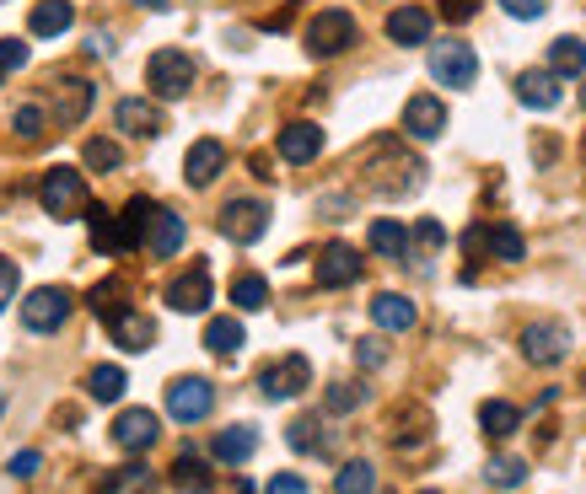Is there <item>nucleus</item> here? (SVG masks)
<instances>
[{
	"instance_id": "20e7f679",
	"label": "nucleus",
	"mask_w": 586,
	"mask_h": 494,
	"mask_svg": "<svg viewBox=\"0 0 586 494\" xmlns=\"http://www.w3.org/2000/svg\"><path fill=\"white\" fill-rule=\"evenodd\" d=\"M312 387V361L307 355H280L275 366L258 370V393L269 398V404H286L296 393H307Z\"/></svg>"
},
{
	"instance_id": "9d476101",
	"label": "nucleus",
	"mask_w": 586,
	"mask_h": 494,
	"mask_svg": "<svg viewBox=\"0 0 586 494\" xmlns=\"http://www.w3.org/2000/svg\"><path fill=\"white\" fill-rule=\"evenodd\" d=\"M86 114H92V82H82V76H60V82L49 86V119L54 124H82Z\"/></svg>"
},
{
	"instance_id": "0eeeda50",
	"label": "nucleus",
	"mask_w": 586,
	"mask_h": 494,
	"mask_svg": "<svg viewBox=\"0 0 586 494\" xmlns=\"http://www.w3.org/2000/svg\"><path fill=\"white\" fill-rule=\"evenodd\" d=\"M221 237L226 243H237V247H248V243H258L264 232H269V205L264 200H232V205L221 210Z\"/></svg>"
},
{
	"instance_id": "c03bdc74",
	"label": "nucleus",
	"mask_w": 586,
	"mask_h": 494,
	"mask_svg": "<svg viewBox=\"0 0 586 494\" xmlns=\"http://www.w3.org/2000/svg\"><path fill=\"white\" fill-rule=\"evenodd\" d=\"M264 494H312V490H307V479H296V473H275Z\"/></svg>"
},
{
	"instance_id": "ddd939ff",
	"label": "nucleus",
	"mask_w": 586,
	"mask_h": 494,
	"mask_svg": "<svg viewBox=\"0 0 586 494\" xmlns=\"http://www.w3.org/2000/svg\"><path fill=\"white\" fill-rule=\"evenodd\" d=\"M157 436H162V425L151 409H125L114 419V447H125V452H151Z\"/></svg>"
},
{
	"instance_id": "49530a36",
	"label": "nucleus",
	"mask_w": 586,
	"mask_h": 494,
	"mask_svg": "<svg viewBox=\"0 0 586 494\" xmlns=\"http://www.w3.org/2000/svg\"><path fill=\"white\" fill-rule=\"evenodd\" d=\"M473 11H479V0H441V17L447 22H468Z\"/></svg>"
},
{
	"instance_id": "5fc2aeb1",
	"label": "nucleus",
	"mask_w": 586,
	"mask_h": 494,
	"mask_svg": "<svg viewBox=\"0 0 586 494\" xmlns=\"http://www.w3.org/2000/svg\"><path fill=\"white\" fill-rule=\"evenodd\" d=\"M425 494H430V490H425Z\"/></svg>"
},
{
	"instance_id": "aec40b11",
	"label": "nucleus",
	"mask_w": 586,
	"mask_h": 494,
	"mask_svg": "<svg viewBox=\"0 0 586 494\" xmlns=\"http://www.w3.org/2000/svg\"><path fill=\"white\" fill-rule=\"evenodd\" d=\"M415 301L409 296H398V290H382V296H372V323H377L382 333H409L415 329Z\"/></svg>"
},
{
	"instance_id": "a878e982",
	"label": "nucleus",
	"mask_w": 586,
	"mask_h": 494,
	"mask_svg": "<svg viewBox=\"0 0 586 494\" xmlns=\"http://www.w3.org/2000/svg\"><path fill=\"white\" fill-rule=\"evenodd\" d=\"M71 22H76V6H71V0H39V6H33V22H28V28H33L39 39H60V33H65Z\"/></svg>"
},
{
	"instance_id": "f704fd0d",
	"label": "nucleus",
	"mask_w": 586,
	"mask_h": 494,
	"mask_svg": "<svg viewBox=\"0 0 586 494\" xmlns=\"http://www.w3.org/2000/svg\"><path fill=\"white\" fill-rule=\"evenodd\" d=\"M82 162L92 167V172H114V167L125 162V151H119V140H103V135H92L82 146Z\"/></svg>"
},
{
	"instance_id": "c85d7f7f",
	"label": "nucleus",
	"mask_w": 586,
	"mask_h": 494,
	"mask_svg": "<svg viewBox=\"0 0 586 494\" xmlns=\"http://www.w3.org/2000/svg\"><path fill=\"white\" fill-rule=\"evenodd\" d=\"M157 200H146V194H135V200H129L125 205V215H119V226H125V237H129V247L135 243H146V237H151V221H157Z\"/></svg>"
},
{
	"instance_id": "dca6fc26",
	"label": "nucleus",
	"mask_w": 586,
	"mask_h": 494,
	"mask_svg": "<svg viewBox=\"0 0 586 494\" xmlns=\"http://www.w3.org/2000/svg\"><path fill=\"white\" fill-rule=\"evenodd\" d=\"M221 167H226V146L221 140H194L189 157H183V178H189V189H210L221 178Z\"/></svg>"
},
{
	"instance_id": "cd10ccee",
	"label": "nucleus",
	"mask_w": 586,
	"mask_h": 494,
	"mask_svg": "<svg viewBox=\"0 0 586 494\" xmlns=\"http://www.w3.org/2000/svg\"><path fill=\"white\" fill-rule=\"evenodd\" d=\"M253 452H258L253 425H226V430L215 436V457H221V462H232V468H237V462H248Z\"/></svg>"
},
{
	"instance_id": "f03ea898",
	"label": "nucleus",
	"mask_w": 586,
	"mask_h": 494,
	"mask_svg": "<svg viewBox=\"0 0 586 494\" xmlns=\"http://www.w3.org/2000/svg\"><path fill=\"white\" fill-rule=\"evenodd\" d=\"M43 210L54 221H71V215H86V178L76 167H49L43 172V189H39Z\"/></svg>"
},
{
	"instance_id": "a18cd8bd",
	"label": "nucleus",
	"mask_w": 586,
	"mask_h": 494,
	"mask_svg": "<svg viewBox=\"0 0 586 494\" xmlns=\"http://www.w3.org/2000/svg\"><path fill=\"white\" fill-rule=\"evenodd\" d=\"M17 280H22V275H17V264H11V258H0V307L17 296Z\"/></svg>"
},
{
	"instance_id": "473e14b6",
	"label": "nucleus",
	"mask_w": 586,
	"mask_h": 494,
	"mask_svg": "<svg viewBox=\"0 0 586 494\" xmlns=\"http://www.w3.org/2000/svg\"><path fill=\"white\" fill-rule=\"evenodd\" d=\"M86 393H92V404H119V398H125V370L119 366H92Z\"/></svg>"
},
{
	"instance_id": "423d86ee",
	"label": "nucleus",
	"mask_w": 586,
	"mask_h": 494,
	"mask_svg": "<svg viewBox=\"0 0 586 494\" xmlns=\"http://www.w3.org/2000/svg\"><path fill=\"white\" fill-rule=\"evenodd\" d=\"M210 409H215V387L205 376H172L168 382V414L178 425H200Z\"/></svg>"
},
{
	"instance_id": "7ed1b4c3",
	"label": "nucleus",
	"mask_w": 586,
	"mask_h": 494,
	"mask_svg": "<svg viewBox=\"0 0 586 494\" xmlns=\"http://www.w3.org/2000/svg\"><path fill=\"white\" fill-rule=\"evenodd\" d=\"M361 39V28H355V17L350 11H318L312 22H307V54L312 60H334V54H344L350 43Z\"/></svg>"
},
{
	"instance_id": "72a5a7b5",
	"label": "nucleus",
	"mask_w": 586,
	"mask_h": 494,
	"mask_svg": "<svg viewBox=\"0 0 586 494\" xmlns=\"http://www.w3.org/2000/svg\"><path fill=\"white\" fill-rule=\"evenodd\" d=\"M372 490H377V468L361 462V457L344 462V468L334 473V494H372Z\"/></svg>"
},
{
	"instance_id": "79ce46f5",
	"label": "nucleus",
	"mask_w": 586,
	"mask_h": 494,
	"mask_svg": "<svg viewBox=\"0 0 586 494\" xmlns=\"http://www.w3.org/2000/svg\"><path fill=\"white\" fill-rule=\"evenodd\" d=\"M22 65H28V43L0 39V71H22Z\"/></svg>"
},
{
	"instance_id": "09e8293b",
	"label": "nucleus",
	"mask_w": 586,
	"mask_h": 494,
	"mask_svg": "<svg viewBox=\"0 0 586 494\" xmlns=\"http://www.w3.org/2000/svg\"><path fill=\"white\" fill-rule=\"evenodd\" d=\"M355 355H361V366H382V344H377V339H361V350H355Z\"/></svg>"
},
{
	"instance_id": "5701e85b",
	"label": "nucleus",
	"mask_w": 586,
	"mask_h": 494,
	"mask_svg": "<svg viewBox=\"0 0 586 494\" xmlns=\"http://www.w3.org/2000/svg\"><path fill=\"white\" fill-rule=\"evenodd\" d=\"M86 226H92V243H97V253H125L129 237L125 226H119V215L103 205H86Z\"/></svg>"
},
{
	"instance_id": "6e6552de",
	"label": "nucleus",
	"mask_w": 586,
	"mask_h": 494,
	"mask_svg": "<svg viewBox=\"0 0 586 494\" xmlns=\"http://www.w3.org/2000/svg\"><path fill=\"white\" fill-rule=\"evenodd\" d=\"M71 290H60V286H43L33 290L28 301H22V323L33 333H54V329H65V318H71Z\"/></svg>"
},
{
	"instance_id": "ea45409f",
	"label": "nucleus",
	"mask_w": 586,
	"mask_h": 494,
	"mask_svg": "<svg viewBox=\"0 0 586 494\" xmlns=\"http://www.w3.org/2000/svg\"><path fill=\"white\" fill-rule=\"evenodd\" d=\"M11 129H17L22 140H39V135H43V108H33V103H28V108H17Z\"/></svg>"
},
{
	"instance_id": "39448f33",
	"label": "nucleus",
	"mask_w": 586,
	"mask_h": 494,
	"mask_svg": "<svg viewBox=\"0 0 586 494\" xmlns=\"http://www.w3.org/2000/svg\"><path fill=\"white\" fill-rule=\"evenodd\" d=\"M430 76H436V86H458L462 92V86L479 82V54L458 39L436 43V49H430Z\"/></svg>"
},
{
	"instance_id": "2f4dec72",
	"label": "nucleus",
	"mask_w": 586,
	"mask_h": 494,
	"mask_svg": "<svg viewBox=\"0 0 586 494\" xmlns=\"http://www.w3.org/2000/svg\"><path fill=\"white\" fill-rule=\"evenodd\" d=\"M366 243H372V253H382V258H404V253H409V232H404L398 221H372Z\"/></svg>"
},
{
	"instance_id": "bb28decb",
	"label": "nucleus",
	"mask_w": 586,
	"mask_h": 494,
	"mask_svg": "<svg viewBox=\"0 0 586 494\" xmlns=\"http://www.w3.org/2000/svg\"><path fill=\"white\" fill-rule=\"evenodd\" d=\"M243 339H248V333H243L237 318H210L205 323V350L210 355H221V361H232V355L243 350Z\"/></svg>"
},
{
	"instance_id": "a19ab883",
	"label": "nucleus",
	"mask_w": 586,
	"mask_h": 494,
	"mask_svg": "<svg viewBox=\"0 0 586 494\" xmlns=\"http://www.w3.org/2000/svg\"><path fill=\"white\" fill-rule=\"evenodd\" d=\"M505 17H516V22H539L548 11V0H501Z\"/></svg>"
},
{
	"instance_id": "f257e3e1",
	"label": "nucleus",
	"mask_w": 586,
	"mask_h": 494,
	"mask_svg": "<svg viewBox=\"0 0 586 494\" xmlns=\"http://www.w3.org/2000/svg\"><path fill=\"white\" fill-rule=\"evenodd\" d=\"M146 86H151V97H162V103L189 97V86H194V60H189L183 49H157L151 65H146Z\"/></svg>"
},
{
	"instance_id": "3c124183",
	"label": "nucleus",
	"mask_w": 586,
	"mask_h": 494,
	"mask_svg": "<svg viewBox=\"0 0 586 494\" xmlns=\"http://www.w3.org/2000/svg\"><path fill=\"white\" fill-rule=\"evenodd\" d=\"M0 419H6V387H0Z\"/></svg>"
},
{
	"instance_id": "603ef678",
	"label": "nucleus",
	"mask_w": 586,
	"mask_h": 494,
	"mask_svg": "<svg viewBox=\"0 0 586 494\" xmlns=\"http://www.w3.org/2000/svg\"><path fill=\"white\" fill-rule=\"evenodd\" d=\"M237 494H253V484H243V490H237Z\"/></svg>"
},
{
	"instance_id": "2eb2a0df",
	"label": "nucleus",
	"mask_w": 586,
	"mask_h": 494,
	"mask_svg": "<svg viewBox=\"0 0 586 494\" xmlns=\"http://www.w3.org/2000/svg\"><path fill=\"white\" fill-rule=\"evenodd\" d=\"M168 307L172 312H205L210 307V264H194V269H183V275L172 280Z\"/></svg>"
},
{
	"instance_id": "4468645a",
	"label": "nucleus",
	"mask_w": 586,
	"mask_h": 494,
	"mask_svg": "<svg viewBox=\"0 0 586 494\" xmlns=\"http://www.w3.org/2000/svg\"><path fill=\"white\" fill-rule=\"evenodd\" d=\"M468 247H490V258H501V264H522V258H528L522 232L505 226V221H496V226H473V232H468Z\"/></svg>"
},
{
	"instance_id": "393cba45",
	"label": "nucleus",
	"mask_w": 586,
	"mask_h": 494,
	"mask_svg": "<svg viewBox=\"0 0 586 494\" xmlns=\"http://www.w3.org/2000/svg\"><path fill=\"white\" fill-rule=\"evenodd\" d=\"M479 425H484V436H490V441H505V436H516V430H522V409H516V404H505V398H490V404H479Z\"/></svg>"
},
{
	"instance_id": "c9c22d12",
	"label": "nucleus",
	"mask_w": 586,
	"mask_h": 494,
	"mask_svg": "<svg viewBox=\"0 0 586 494\" xmlns=\"http://www.w3.org/2000/svg\"><path fill=\"white\" fill-rule=\"evenodd\" d=\"M232 301H237L243 312H264V301H269L264 275H237V280H232Z\"/></svg>"
},
{
	"instance_id": "4be33fe9",
	"label": "nucleus",
	"mask_w": 586,
	"mask_h": 494,
	"mask_svg": "<svg viewBox=\"0 0 586 494\" xmlns=\"http://www.w3.org/2000/svg\"><path fill=\"white\" fill-rule=\"evenodd\" d=\"M387 39L398 43V49L425 43V39H430V11H425V6H398V11L387 17Z\"/></svg>"
},
{
	"instance_id": "e433bc0d",
	"label": "nucleus",
	"mask_w": 586,
	"mask_h": 494,
	"mask_svg": "<svg viewBox=\"0 0 586 494\" xmlns=\"http://www.w3.org/2000/svg\"><path fill=\"white\" fill-rule=\"evenodd\" d=\"M484 479H490L496 490H516V484L528 479V462H522V457H490Z\"/></svg>"
},
{
	"instance_id": "8fccbe9b",
	"label": "nucleus",
	"mask_w": 586,
	"mask_h": 494,
	"mask_svg": "<svg viewBox=\"0 0 586 494\" xmlns=\"http://www.w3.org/2000/svg\"><path fill=\"white\" fill-rule=\"evenodd\" d=\"M135 6H146V11H168L172 0H135Z\"/></svg>"
},
{
	"instance_id": "37998d69",
	"label": "nucleus",
	"mask_w": 586,
	"mask_h": 494,
	"mask_svg": "<svg viewBox=\"0 0 586 494\" xmlns=\"http://www.w3.org/2000/svg\"><path fill=\"white\" fill-rule=\"evenodd\" d=\"M415 243L419 247H441V243H447V226H441V221H419V226H415Z\"/></svg>"
},
{
	"instance_id": "f8f14e48",
	"label": "nucleus",
	"mask_w": 586,
	"mask_h": 494,
	"mask_svg": "<svg viewBox=\"0 0 586 494\" xmlns=\"http://www.w3.org/2000/svg\"><path fill=\"white\" fill-rule=\"evenodd\" d=\"M361 280V253L350 243H329L318 253V286L323 290H344Z\"/></svg>"
},
{
	"instance_id": "864d4df0",
	"label": "nucleus",
	"mask_w": 586,
	"mask_h": 494,
	"mask_svg": "<svg viewBox=\"0 0 586 494\" xmlns=\"http://www.w3.org/2000/svg\"><path fill=\"white\" fill-rule=\"evenodd\" d=\"M582 108H586V86H582Z\"/></svg>"
},
{
	"instance_id": "c756f323",
	"label": "nucleus",
	"mask_w": 586,
	"mask_h": 494,
	"mask_svg": "<svg viewBox=\"0 0 586 494\" xmlns=\"http://www.w3.org/2000/svg\"><path fill=\"white\" fill-rule=\"evenodd\" d=\"M168 479H172V490H183V494H210L215 490V479H210V468L200 462V457H178Z\"/></svg>"
},
{
	"instance_id": "6ab92c4d",
	"label": "nucleus",
	"mask_w": 586,
	"mask_h": 494,
	"mask_svg": "<svg viewBox=\"0 0 586 494\" xmlns=\"http://www.w3.org/2000/svg\"><path fill=\"white\" fill-rule=\"evenodd\" d=\"M108 333H114V344L129 350V355H140V350H151V344H157V323H151V318H140V312H125V307L108 318Z\"/></svg>"
},
{
	"instance_id": "7c9ffc66",
	"label": "nucleus",
	"mask_w": 586,
	"mask_h": 494,
	"mask_svg": "<svg viewBox=\"0 0 586 494\" xmlns=\"http://www.w3.org/2000/svg\"><path fill=\"white\" fill-rule=\"evenodd\" d=\"M548 71H554V76H586V43L554 39L548 43Z\"/></svg>"
},
{
	"instance_id": "b1692460",
	"label": "nucleus",
	"mask_w": 586,
	"mask_h": 494,
	"mask_svg": "<svg viewBox=\"0 0 586 494\" xmlns=\"http://www.w3.org/2000/svg\"><path fill=\"white\" fill-rule=\"evenodd\" d=\"M189 243V226L172 215V210H157V221H151V237H146V247L157 253V258H172L178 247Z\"/></svg>"
},
{
	"instance_id": "9b49d317",
	"label": "nucleus",
	"mask_w": 586,
	"mask_h": 494,
	"mask_svg": "<svg viewBox=\"0 0 586 494\" xmlns=\"http://www.w3.org/2000/svg\"><path fill=\"white\" fill-rule=\"evenodd\" d=\"M404 135L441 140V135H447V103H441L436 92H415V97L404 103Z\"/></svg>"
},
{
	"instance_id": "de8ad7c7",
	"label": "nucleus",
	"mask_w": 586,
	"mask_h": 494,
	"mask_svg": "<svg viewBox=\"0 0 586 494\" xmlns=\"http://www.w3.org/2000/svg\"><path fill=\"white\" fill-rule=\"evenodd\" d=\"M11 473H17V479H33V473H39V452H17L11 457Z\"/></svg>"
},
{
	"instance_id": "58836bf2",
	"label": "nucleus",
	"mask_w": 586,
	"mask_h": 494,
	"mask_svg": "<svg viewBox=\"0 0 586 494\" xmlns=\"http://www.w3.org/2000/svg\"><path fill=\"white\" fill-rule=\"evenodd\" d=\"M361 398H366V393H361L355 382H339L334 393H329V414H350V409H361Z\"/></svg>"
},
{
	"instance_id": "a211bd4d",
	"label": "nucleus",
	"mask_w": 586,
	"mask_h": 494,
	"mask_svg": "<svg viewBox=\"0 0 586 494\" xmlns=\"http://www.w3.org/2000/svg\"><path fill=\"white\" fill-rule=\"evenodd\" d=\"M565 76H554V71H522L516 76V97L528 103V108H539V114H548V108H560V97H565Z\"/></svg>"
},
{
	"instance_id": "4c0bfd02",
	"label": "nucleus",
	"mask_w": 586,
	"mask_h": 494,
	"mask_svg": "<svg viewBox=\"0 0 586 494\" xmlns=\"http://www.w3.org/2000/svg\"><path fill=\"white\" fill-rule=\"evenodd\" d=\"M286 441H291L296 452H323V436H318V419H296V425H291V436H286Z\"/></svg>"
},
{
	"instance_id": "412c9836",
	"label": "nucleus",
	"mask_w": 586,
	"mask_h": 494,
	"mask_svg": "<svg viewBox=\"0 0 586 494\" xmlns=\"http://www.w3.org/2000/svg\"><path fill=\"white\" fill-rule=\"evenodd\" d=\"M114 119H119L125 135H140V140L162 135V108H157V103H146V97H125V103L114 108Z\"/></svg>"
},
{
	"instance_id": "f3484780",
	"label": "nucleus",
	"mask_w": 586,
	"mask_h": 494,
	"mask_svg": "<svg viewBox=\"0 0 586 494\" xmlns=\"http://www.w3.org/2000/svg\"><path fill=\"white\" fill-rule=\"evenodd\" d=\"M280 157L291 167H307V162H318V151H323V129L318 124H307V119H296V124H286L280 129Z\"/></svg>"
},
{
	"instance_id": "1a4fd4ad",
	"label": "nucleus",
	"mask_w": 586,
	"mask_h": 494,
	"mask_svg": "<svg viewBox=\"0 0 586 494\" xmlns=\"http://www.w3.org/2000/svg\"><path fill=\"white\" fill-rule=\"evenodd\" d=\"M522 355L533 366H560L571 355V329L565 323H528L522 329Z\"/></svg>"
}]
</instances>
